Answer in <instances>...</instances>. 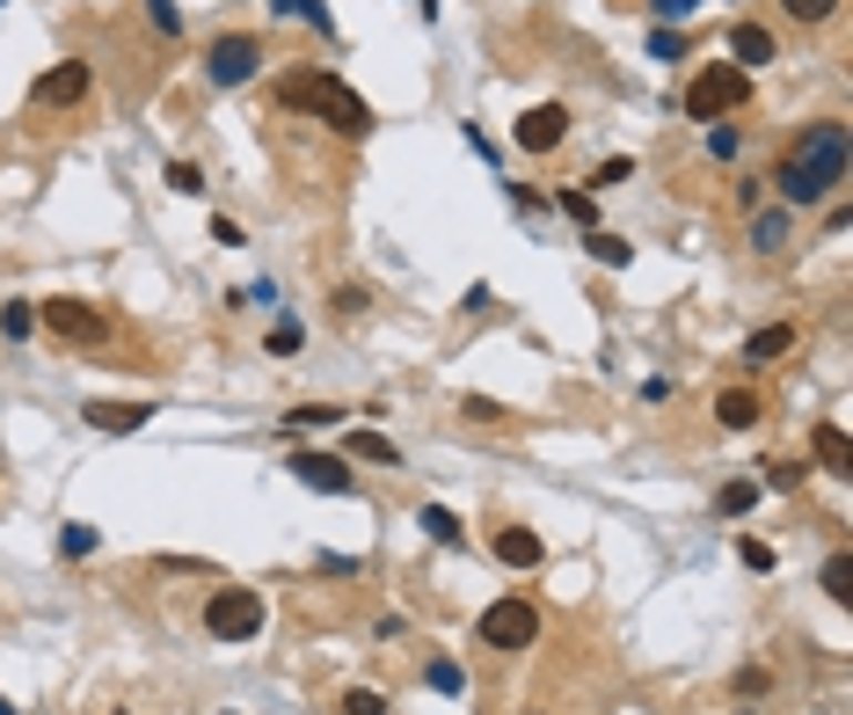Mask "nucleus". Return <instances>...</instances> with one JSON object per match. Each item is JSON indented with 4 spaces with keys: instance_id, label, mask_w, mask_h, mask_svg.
<instances>
[{
    "instance_id": "412c9836",
    "label": "nucleus",
    "mask_w": 853,
    "mask_h": 715,
    "mask_svg": "<svg viewBox=\"0 0 853 715\" xmlns=\"http://www.w3.org/2000/svg\"><path fill=\"white\" fill-rule=\"evenodd\" d=\"M270 8H278V16H292V22H307L314 37H336V16L321 8V0H270Z\"/></svg>"
},
{
    "instance_id": "1a4fd4ad",
    "label": "nucleus",
    "mask_w": 853,
    "mask_h": 715,
    "mask_svg": "<svg viewBox=\"0 0 853 715\" xmlns=\"http://www.w3.org/2000/svg\"><path fill=\"white\" fill-rule=\"evenodd\" d=\"M285 474H299L314 497H350V489H358V474H350L343 453H285Z\"/></svg>"
},
{
    "instance_id": "f03ea898",
    "label": "nucleus",
    "mask_w": 853,
    "mask_h": 715,
    "mask_svg": "<svg viewBox=\"0 0 853 715\" xmlns=\"http://www.w3.org/2000/svg\"><path fill=\"white\" fill-rule=\"evenodd\" d=\"M788 161H795V168L810 175L824 197H839V183H846V124H839V118L802 124V140L788 146Z\"/></svg>"
},
{
    "instance_id": "9d476101",
    "label": "nucleus",
    "mask_w": 853,
    "mask_h": 715,
    "mask_svg": "<svg viewBox=\"0 0 853 715\" xmlns=\"http://www.w3.org/2000/svg\"><path fill=\"white\" fill-rule=\"evenodd\" d=\"M511 140H518L525 154H555V146L569 140V110H562V103H533L518 124H511Z\"/></svg>"
},
{
    "instance_id": "6e6552de",
    "label": "nucleus",
    "mask_w": 853,
    "mask_h": 715,
    "mask_svg": "<svg viewBox=\"0 0 853 715\" xmlns=\"http://www.w3.org/2000/svg\"><path fill=\"white\" fill-rule=\"evenodd\" d=\"M88 88H95V67H88V59H59V67H44L30 81V103L37 110H73V103H88Z\"/></svg>"
},
{
    "instance_id": "bb28decb",
    "label": "nucleus",
    "mask_w": 853,
    "mask_h": 715,
    "mask_svg": "<svg viewBox=\"0 0 853 715\" xmlns=\"http://www.w3.org/2000/svg\"><path fill=\"white\" fill-rule=\"evenodd\" d=\"M30 329H37V299H8V307H0V336H8V344H22Z\"/></svg>"
},
{
    "instance_id": "e433bc0d",
    "label": "nucleus",
    "mask_w": 853,
    "mask_h": 715,
    "mask_svg": "<svg viewBox=\"0 0 853 715\" xmlns=\"http://www.w3.org/2000/svg\"><path fill=\"white\" fill-rule=\"evenodd\" d=\"M168 191L197 197V191H205V168H197V161H168Z\"/></svg>"
},
{
    "instance_id": "20e7f679",
    "label": "nucleus",
    "mask_w": 853,
    "mask_h": 715,
    "mask_svg": "<svg viewBox=\"0 0 853 715\" xmlns=\"http://www.w3.org/2000/svg\"><path fill=\"white\" fill-rule=\"evenodd\" d=\"M205 629L219 635V643H256V635H263V592H248V584H219V592L205 599Z\"/></svg>"
},
{
    "instance_id": "a878e982",
    "label": "nucleus",
    "mask_w": 853,
    "mask_h": 715,
    "mask_svg": "<svg viewBox=\"0 0 853 715\" xmlns=\"http://www.w3.org/2000/svg\"><path fill=\"white\" fill-rule=\"evenodd\" d=\"M751 504H759V482H722L715 489V511H722V519H744Z\"/></svg>"
},
{
    "instance_id": "79ce46f5",
    "label": "nucleus",
    "mask_w": 853,
    "mask_h": 715,
    "mask_svg": "<svg viewBox=\"0 0 853 715\" xmlns=\"http://www.w3.org/2000/svg\"><path fill=\"white\" fill-rule=\"evenodd\" d=\"M649 52H657V59H686V37L679 30H649Z\"/></svg>"
},
{
    "instance_id": "f257e3e1",
    "label": "nucleus",
    "mask_w": 853,
    "mask_h": 715,
    "mask_svg": "<svg viewBox=\"0 0 853 715\" xmlns=\"http://www.w3.org/2000/svg\"><path fill=\"white\" fill-rule=\"evenodd\" d=\"M278 103H285V110H314V118H321V124H336L343 140H366V132H372V110L358 103V95H350V88L336 81L329 67L285 73V81H278Z\"/></svg>"
},
{
    "instance_id": "4be33fe9",
    "label": "nucleus",
    "mask_w": 853,
    "mask_h": 715,
    "mask_svg": "<svg viewBox=\"0 0 853 715\" xmlns=\"http://www.w3.org/2000/svg\"><path fill=\"white\" fill-rule=\"evenodd\" d=\"M95 548H103V533H95V525H88V519L59 525V555H66V562H88V555H95Z\"/></svg>"
},
{
    "instance_id": "c756f323",
    "label": "nucleus",
    "mask_w": 853,
    "mask_h": 715,
    "mask_svg": "<svg viewBox=\"0 0 853 715\" xmlns=\"http://www.w3.org/2000/svg\"><path fill=\"white\" fill-rule=\"evenodd\" d=\"M299 344H307V329H299V321H270V336H263V350H270V358H292Z\"/></svg>"
},
{
    "instance_id": "cd10ccee",
    "label": "nucleus",
    "mask_w": 853,
    "mask_h": 715,
    "mask_svg": "<svg viewBox=\"0 0 853 715\" xmlns=\"http://www.w3.org/2000/svg\"><path fill=\"white\" fill-rule=\"evenodd\" d=\"M336 417H343V409H329V401H299L292 417H285V431H329Z\"/></svg>"
},
{
    "instance_id": "4468645a",
    "label": "nucleus",
    "mask_w": 853,
    "mask_h": 715,
    "mask_svg": "<svg viewBox=\"0 0 853 715\" xmlns=\"http://www.w3.org/2000/svg\"><path fill=\"white\" fill-rule=\"evenodd\" d=\"M773 191H781V205H788V212H818V205H824V191L795 168V161H781V168H773Z\"/></svg>"
},
{
    "instance_id": "9b49d317",
    "label": "nucleus",
    "mask_w": 853,
    "mask_h": 715,
    "mask_svg": "<svg viewBox=\"0 0 853 715\" xmlns=\"http://www.w3.org/2000/svg\"><path fill=\"white\" fill-rule=\"evenodd\" d=\"M81 417H88V431H103V438H132V431H146V417H161V409L154 401H88Z\"/></svg>"
},
{
    "instance_id": "393cba45",
    "label": "nucleus",
    "mask_w": 853,
    "mask_h": 715,
    "mask_svg": "<svg viewBox=\"0 0 853 715\" xmlns=\"http://www.w3.org/2000/svg\"><path fill=\"white\" fill-rule=\"evenodd\" d=\"M584 248H592L606 270H627V263H635V242H620V234H598V227H592V242H584Z\"/></svg>"
},
{
    "instance_id": "37998d69",
    "label": "nucleus",
    "mask_w": 853,
    "mask_h": 715,
    "mask_svg": "<svg viewBox=\"0 0 853 715\" xmlns=\"http://www.w3.org/2000/svg\"><path fill=\"white\" fill-rule=\"evenodd\" d=\"M212 242H219V248H248V234L234 227V219H212Z\"/></svg>"
},
{
    "instance_id": "b1692460",
    "label": "nucleus",
    "mask_w": 853,
    "mask_h": 715,
    "mask_svg": "<svg viewBox=\"0 0 853 715\" xmlns=\"http://www.w3.org/2000/svg\"><path fill=\"white\" fill-rule=\"evenodd\" d=\"M417 519H423V533H431L438 548H460V541H467V533H460V519H453V511H445V504H423Z\"/></svg>"
},
{
    "instance_id": "f704fd0d",
    "label": "nucleus",
    "mask_w": 853,
    "mask_h": 715,
    "mask_svg": "<svg viewBox=\"0 0 853 715\" xmlns=\"http://www.w3.org/2000/svg\"><path fill=\"white\" fill-rule=\"evenodd\" d=\"M460 417H467V423H511V409H504V401H489V395H467V401H460Z\"/></svg>"
},
{
    "instance_id": "aec40b11",
    "label": "nucleus",
    "mask_w": 853,
    "mask_h": 715,
    "mask_svg": "<svg viewBox=\"0 0 853 715\" xmlns=\"http://www.w3.org/2000/svg\"><path fill=\"white\" fill-rule=\"evenodd\" d=\"M810 446H818V460L832 474H853V446H846V431H839V423H818V431H810Z\"/></svg>"
},
{
    "instance_id": "ddd939ff",
    "label": "nucleus",
    "mask_w": 853,
    "mask_h": 715,
    "mask_svg": "<svg viewBox=\"0 0 853 715\" xmlns=\"http://www.w3.org/2000/svg\"><path fill=\"white\" fill-rule=\"evenodd\" d=\"M496 562H504V570H541L547 541H541V533H525V525H504V533H496Z\"/></svg>"
},
{
    "instance_id": "ea45409f",
    "label": "nucleus",
    "mask_w": 853,
    "mask_h": 715,
    "mask_svg": "<svg viewBox=\"0 0 853 715\" xmlns=\"http://www.w3.org/2000/svg\"><path fill=\"white\" fill-rule=\"evenodd\" d=\"M737 562H744V570H773V548H767V541H744V533H737Z\"/></svg>"
},
{
    "instance_id": "c9c22d12",
    "label": "nucleus",
    "mask_w": 853,
    "mask_h": 715,
    "mask_svg": "<svg viewBox=\"0 0 853 715\" xmlns=\"http://www.w3.org/2000/svg\"><path fill=\"white\" fill-rule=\"evenodd\" d=\"M700 0H649V16H657V30H679V22H693Z\"/></svg>"
},
{
    "instance_id": "c85d7f7f",
    "label": "nucleus",
    "mask_w": 853,
    "mask_h": 715,
    "mask_svg": "<svg viewBox=\"0 0 853 715\" xmlns=\"http://www.w3.org/2000/svg\"><path fill=\"white\" fill-rule=\"evenodd\" d=\"M555 205H562V219H576V227H598V197L592 191H555Z\"/></svg>"
},
{
    "instance_id": "c03bdc74",
    "label": "nucleus",
    "mask_w": 853,
    "mask_h": 715,
    "mask_svg": "<svg viewBox=\"0 0 853 715\" xmlns=\"http://www.w3.org/2000/svg\"><path fill=\"white\" fill-rule=\"evenodd\" d=\"M0 715H22V708H16V701H0Z\"/></svg>"
},
{
    "instance_id": "a19ab883",
    "label": "nucleus",
    "mask_w": 853,
    "mask_h": 715,
    "mask_svg": "<svg viewBox=\"0 0 853 715\" xmlns=\"http://www.w3.org/2000/svg\"><path fill=\"white\" fill-rule=\"evenodd\" d=\"M329 307H336V315H366L372 299H366V285H336V299H329Z\"/></svg>"
},
{
    "instance_id": "2eb2a0df",
    "label": "nucleus",
    "mask_w": 853,
    "mask_h": 715,
    "mask_svg": "<svg viewBox=\"0 0 853 715\" xmlns=\"http://www.w3.org/2000/svg\"><path fill=\"white\" fill-rule=\"evenodd\" d=\"M767 59H773V30H759V22H737V30H730V67H767Z\"/></svg>"
},
{
    "instance_id": "f3484780",
    "label": "nucleus",
    "mask_w": 853,
    "mask_h": 715,
    "mask_svg": "<svg viewBox=\"0 0 853 715\" xmlns=\"http://www.w3.org/2000/svg\"><path fill=\"white\" fill-rule=\"evenodd\" d=\"M788 234H795V212H759V219H751V248H759V256H781L788 248Z\"/></svg>"
},
{
    "instance_id": "58836bf2",
    "label": "nucleus",
    "mask_w": 853,
    "mask_h": 715,
    "mask_svg": "<svg viewBox=\"0 0 853 715\" xmlns=\"http://www.w3.org/2000/svg\"><path fill=\"white\" fill-rule=\"evenodd\" d=\"M802 474H810L802 460H773V468H767V489H802Z\"/></svg>"
},
{
    "instance_id": "5701e85b",
    "label": "nucleus",
    "mask_w": 853,
    "mask_h": 715,
    "mask_svg": "<svg viewBox=\"0 0 853 715\" xmlns=\"http://www.w3.org/2000/svg\"><path fill=\"white\" fill-rule=\"evenodd\" d=\"M423 680H431V694H445V701L467 694V672H460L453 657H431V664H423Z\"/></svg>"
},
{
    "instance_id": "72a5a7b5",
    "label": "nucleus",
    "mask_w": 853,
    "mask_h": 715,
    "mask_svg": "<svg viewBox=\"0 0 853 715\" xmlns=\"http://www.w3.org/2000/svg\"><path fill=\"white\" fill-rule=\"evenodd\" d=\"M146 8V22H154L161 37H183V8H175V0H140Z\"/></svg>"
},
{
    "instance_id": "7c9ffc66",
    "label": "nucleus",
    "mask_w": 853,
    "mask_h": 715,
    "mask_svg": "<svg viewBox=\"0 0 853 715\" xmlns=\"http://www.w3.org/2000/svg\"><path fill=\"white\" fill-rule=\"evenodd\" d=\"M781 8H788V22L818 30V22H832V8H839V0H781Z\"/></svg>"
},
{
    "instance_id": "4c0bfd02",
    "label": "nucleus",
    "mask_w": 853,
    "mask_h": 715,
    "mask_svg": "<svg viewBox=\"0 0 853 715\" xmlns=\"http://www.w3.org/2000/svg\"><path fill=\"white\" fill-rule=\"evenodd\" d=\"M598 191H620V183H635V161L627 154H613V161H598V175H592Z\"/></svg>"
},
{
    "instance_id": "7ed1b4c3",
    "label": "nucleus",
    "mask_w": 853,
    "mask_h": 715,
    "mask_svg": "<svg viewBox=\"0 0 853 715\" xmlns=\"http://www.w3.org/2000/svg\"><path fill=\"white\" fill-rule=\"evenodd\" d=\"M744 103H751V73L730 67V59H722V67H700L693 81H686V118H693V124H722L730 110H744Z\"/></svg>"
},
{
    "instance_id": "dca6fc26",
    "label": "nucleus",
    "mask_w": 853,
    "mask_h": 715,
    "mask_svg": "<svg viewBox=\"0 0 853 715\" xmlns=\"http://www.w3.org/2000/svg\"><path fill=\"white\" fill-rule=\"evenodd\" d=\"M759 417H767V401L751 395V387H730V395L715 401V423H722V431H751Z\"/></svg>"
},
{
    "instance_id": "a211bd4d",
    "label": "nucleus",
    "mask_w": 853,
    "mask_h": 715,
    "mask_svg": "<svg viewBox=\"0 0 853 715\" xmlns=\"http://www.w3.org/2000/svg\"><path fill=\"white\" fill-rule=\"evenodd\" d=\"M343 460H372V468H401V453H394V438H380V431H350L343 446H336Z\"/></svg>"
},
{
    "instance_id": "f8f14e48",
    "label": "nucleus",
    "mask_w": 853,
    "mask_h": 715,
    "mask_svg": "<svg viewBox=\"0 0 853 715\" xmlns=\"http://www.w3.org/2000/svg\"><path fill=\"white\" fill-rule=\"evenodd\" d=\"M788 350H795V321H767V329L744 336V350H737V358H744L751 372H767V366H781Z\"/></svg>"
},
{
    "instance_id": "0eeeda50",
    "label": "nucleus",
    "mask_w": 853,
    "mask_h": 715,
    "mask_svg": "<svg viewBox=\"0 0 853 715\" xmlns=\"http://www.w3.org/2000/svg\"><path fill=\"white\" fill-rule=\"evenodd\" d=\"M474 635L489 650H533L541 643V613H533V599H496V606H482Z\"/></svg>"
},
{
    "instance_id": "473e14b6",
    "label": "nucleus",
    "mask_w": 853,
    "mask_h": 715,
    "mask_svg": "<svg viewBox=\"0 0 853 715\" xmlns=\"http://www.w3.org/2000/svg\"><path fill=\"white\" fill-rule=\"evenodd\" d=\"M708 154L715 161H737V154H744V132H737V124H708Z\"/></svg>"
},
{
    "instance_id": "39448f33",
    "label": "nucleus",
    "mask_w": 853,
    "mask_h": 715,
    "mask_svg": "<svg viewBox=\"0 0 853 715\" xmlns=\"http://www.w3.org/2000/svg\"><path fill=\"white\" fill-rule=\"evenodd\" d=\"M205 73H212V88H248L263 73V37H248V30H219L205 44Z\"/></svg>"
},
{
    "instance_id": "2f4dec72",
    "label": "nucleus",
    "mask_w": 853,
    "mask_h": 715,
    "mask_svg": "<svg viewBox=\"0 0 853 715\" xmlns=\"http://www.w3.org/2000/svg\"><path fill=\"white\" fill-rule=\"evenodd\" d=\"M336 715H387V694H372V686H350V694L336 701Z\"/></svg>"
},
{
    "instance_id": "6ab92c4d",
    "label": "nucleus",
    "mask_w": 853,
    "mask_h": 715,
    "mask_svg": "<svg viewBox=\"0 0 853 715\" xmlns=\"http://www.w3.org/2000/svg\"><path fill=\"white\" fill-rule=\"evenodd\" d=\"M824 599H832V606H853V548H832V555H824Z\"/></svg>"
},
{
    "instance_id": "423d86ee",
    "label": "nucleus",
    "mask_w": 853,
    "mask_h": 715,
    "mask_svg": "<svg viewBox=\"0 0 853 715\" xmlns=\"http://www.w3.org/2000/svg\"><path fill=\"white\" fill-rule=\"evenodd\" d=\"M37 321H44V336H59V344H73V350L103 344V307H88V299H73V293L37 299Z\"/></svg>"
}]
</instances>
